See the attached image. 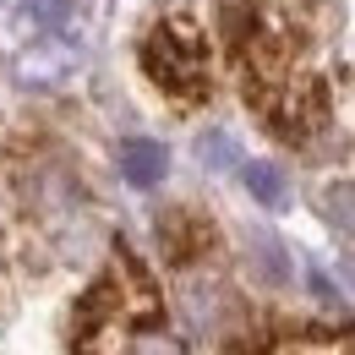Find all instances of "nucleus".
<instances>
[{
  "label": "nucleus",
  "instance_id": "8",
  "mask_svg": "<svg viewBox=\"0 0 355 355\" xmlns=\"http://www.w3.org/2000/svg\"><path fill=\"white\" fill-rule=\"evenodd\" d=\"M322 208H328V219L339 224L345 235H355V180H334L322 191Z\"/></svg>",
  "mask_w": 355,
  "mask_h": 355
},
{
  "label": "nucleus",
  "instance_id": "12",
  "mask_svg": "<svg viewBox=\"0 0 355 355\" xmlns=\"http://www.w3.org/2000/svg\"><path fill=\"white\" fill-rule=\"evenodd\" d=\"M339 273H345V279H350V290H355V263H339Z\"/></svg>",
  "mask_w": 355,
  "mask_h": 355
},
{
  "label": "nucleus",
  "instance_id": "2",
  "mask_svg": "<svg viewBox=\"0 0 355 355\" xmlns=\"http://www.w3.org/2000/svg\"><path fill=\"white\" fill-rule=\"evenodd\" d=\"M230 49L252 110L279 137H306L322 121V88L295 55V39L257 11H230Z\"/></svg>",
  "mask_w": 355,
  "mask_h": 355
},
{
  "label": "nucleus",
  "instance_id": "3",
  "mask_svg": "<svg viewBox=\"0 0 355 355\" xmlns=\"http://www.w3.org/2000/svg\"><path fill=\"white\" fill-rule=\"evenodd\" d=\"M142 66L164 93H175L186 104L208 98V44L191 17H164L142 44Z\"/></svg>",
  "mask_w": 355,
  "mask_h": 355
},
{
  "label": "nucleus",
  "instance_id": "6",
  "mask_svg": "<svg viewBox=\"0 0 355 355\" xmlns=\"http://www.w3.org/2000/svg\"><path fill=\"white\" fill-rule=\"evenodd\" d=\"M164 170H170V153H164L159 142H148V137L121 142V175L132 180V186H159Z\"/></svg>",
  "mask_w": 355,
  "mask_h": 355
},
{
  "label": "nucleus",
  "instance_id": "11",
  "mask_svg": "<svg viewBox=\"0 0 355 355\" xmlns=\"http://www.w3.org/2000/svg\"><path fill=\"white\" fill-rule=\"evenodd\" d=\"M311 290H317V295H322V301H339V295H334V284H328V279H322V273H311Z\"/></svg>",
  "mask_w": 355,
  "mask_h": 355
},
{
  "label": "nucleus",
  "instance_id": "9",
  "mask_svg": "<svg viewBox=\"0 0 355 355\" xmlns=\"http://www.w3.org/2000/svg\"><path fill=\"white\" fill-rule=\"evenodd\" d=\"M252 246H257V268H263V279L284 284V279H290V263H284L279 241H273V235H252Z\"/></svg>",
  "mask_w": 355,
  "mask_h": 355
},
{
  "label": "nucleus",
  "instance_id": "4",
  "mask_svg": "<svg viewBox=\"0 0 355 355\" xmlns=\"http://www.w3.org/2000/svg\"><path fill=\"white\" fill-rule=\"evenodd\" d=\"M235 355H355V328H295L268 334L257 345H241Z\"/></svg>",
  "mask_w": 355,
  "mask_h": 355
},
{
  "label": "nucleus",
  "instance_id": "5",
  "mask_svg": "<svg viewBox=\"0 0 355 355\" xmlns=\"http://www.w3.org/2000/svg\"><path fill=\"white\" fill-rule=\"evenodd\" d=\"M71 66H77V49L71 44H33L22 60H17V77L33 83V88H49V83H60Z\"/></svg>",
  "mask_w": 355,
  "mask_h": 355
},
{
  "label": "nucleus",
  "instance_id": "1",
  "mask_svg": "<svg viewBox=\"0 0 355 355\" xmlns=\"http://www.w3.org/2000/svg\"><path fill=\"white\" fill-rule=\"evenodd\" d=\"M71 355H186V345L175 339V328L164 317V301H159L148 268L126 246H115L110 268L83 295Z\"/></svg>",
  "mask_w": 355,
  "mask_h": 355
},
{
  "label": "nucleus",
  "instance_id": "10",
  "mask_svg": "<svg viewBox=\"0 0 355 355\" xmlns=\"http://www.w3.org/2000/svg\"><path fill=\"white\" fill-rule=\"evenodd\" d=\"M197 153H202L208 170H230V164H235V142H230L224 132H208L202 142H197Z\"/></svg>",
  "mask_w": 355,
  "mask_h": 355
},
{
  "label": "nucleus",
  "instance_id": "7",
  "mask_svg": "<svg viewBox=\"0 0 355 355\" xmlns=\"http://www.w3.org/2000/svg\"><path fill=\"white\" fill-rule=\"evenodd\" d=\"M246 186H252V197L263 202V208H284V175L273 170V164H246Z\"/></svg>",
  "mask_w": 355,
  "mask_h": 355
}]
</instances>
